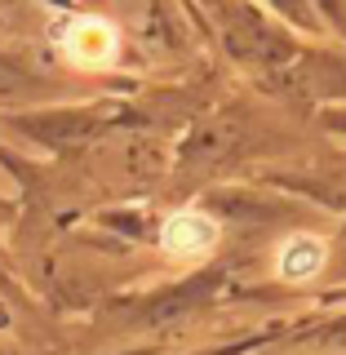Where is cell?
<instances>
[{"instance_id": "obj_1", "label": "cell", "mask_w": 346, "mask_h": 355, "mask_svg": "<svg viewBox=\"0 0 346 355\" xmlns=\"http://www.w3.org/2000/svg\"><path fill=\"white\" fill-rule=\"evenodd\" d=\"M62 53L76 67H89V71L111 67L120 53V31L107 18H71L62 31Z\"/></svg>"}, {"instance_id": "obj_2", "label": "cell", "mask_w": 346, "mask_h": 355, "mask_svg": "<svg viewBox=\"0 0 346 355\" xmlns=\"http://www.w3.org/2000/svg\"><path fill=\"white\" fill-rule=\"evenodd\" d=\"M218 244V222L200 209H182L160 227V249L169 258H205Z\"/></svg>"}, {"instance_id": "obj_3", "label": "cell", "mask_w": 346, "mask_h": 355, "mask_svg": "<svg viewBox=\"0 0 346 355\" xmlns=\"http://www.w3.org/2000/svg\"><path fill=\"white\" fill-rule=\"evenodd\" d=\"M329 262V244L320 236H288L280 249H275V271L284 280H311L320 275Z\"/></svg>"}]
</instances>
